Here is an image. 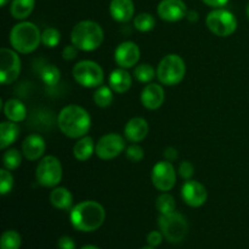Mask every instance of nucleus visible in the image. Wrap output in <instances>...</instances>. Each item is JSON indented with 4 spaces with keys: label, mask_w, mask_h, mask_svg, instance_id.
<instances>
[{
    "label": "nucleus",
    "mask_w": 249,
    "mask_h": 249,
    "mask_svg": "<svg viewBox=\"0 0 249 249\" xmlns=\"http://www.w3.org/2000/svg\"><path fill=\"white\" fill-rule=\"evenodd\" d=\"M57 124L63 135L71 139H80L89 133L91 118L84 107L68 105L58 113Z\"/></svg>",
    "instance_id": "obj_1"
},
{
    "label": "nucleus",
    "mask_w": 249,
    "mask_h": 249,
    "mask_svg": "<svg viewBox=\"0 0 249 249\" xmlns=\"http://www.w3.org/2000/svg\"><path fill=\"white\" fill-rule=\"evenodd\" d=\"M70 219L75 230L82 232H92L102 226L106 219V212L99 202L83 201L73 207Z\"/></svg>",
    "instance_id": "obj_2"
},
{
    "label": "nucleus",
    "mask_w": 249,
    "mask_h": 249,
    "mask_svg": "<svg viewBox=\"0 0 249 249\" xmlns=\"http://www.w3.org/2000/svg\"><path fill=\"white\" fill-rule=\"evenodd\" d=\"M104 29L97 22L84 19L73 27L71 32V41L79 51L90 53L104 43Z\"/></svg>",
    "instance_id": "obj_3"
},
{
    "label": "nucleus",
    "mask_w": 249,
    "mask_h": 249,
    "mask_svg": "<svg viewBox=\"0 0 249 249\" xmlns=\"http://www.w3.org/2000/svg\"><path fill=\"white\" fill-rule=\"evenodd\" d=\"M12 49L19 53H31L41 43V33L38 27L28 21L19 22L12 27L9 36Z\"/></svg>",
    "instance_id": "obj_4"
},
{
    "label": "nucleus",
    "mask_w": 249,
    "mask_h": 249,
    "mask_svg": "<svg viewBox=\"0 0 249 249\" xmlns=\"http://www.w3.org/2000/svg\"><path fill=\"white\" fill-rule=\"evenodd\" d=\"M186 74V65L181 56L169 53L158 63L157 78L160 84L173 87L182 82Z\"/></svg>",
    "instance_id": "obj_5"
},
{
    "label": "nucleus",
    "mask_w": 249,
    "mask_h": 249,
    "mask_svg": "<svg viewBox=\"0 0 249 249\" xmlns=\"http://www.w3.org/2000/svg\"><path fill=\"white\" fill-rule=\"evenodd\" d=\"M160 232L170 243H179L186 237L189 232V224L185 216L178 212L169 214H160L158 219Z\"/></svg>",
    "instance_id": "obj_6"
},
{
    "label": "nucleus",
    "mask_w": 249,
    "mask_h": 249,
    "mask_svg": "<svg viewBox=\"0 0 249 249\" xmlns=\"http://www.w3.org/2000/svg\"><path fill=\"white\" fill-rule=\"evenodd\" d=\"M75 82L83 88H99L104 84L105 73L101 66L91 60H83L75 63L72 71Z\"/></svg>",
    "instance_id": "obj_7"
},
{
    "label": "nucleus",
    "mask_w": 249,
    "mask_h": 249,
    "mask_svg": "<svg viewBox=\"0 0 249 249\" xmlns=\"http://www.w3.org/2000/svg\"><path fill=\"white\" fill-rule=\"evenodd\" d=\"M62 165L55 156H45L38 163L36 169V180L40 186L53 189L62 180Z\"/></svg>",
    "instance_id": "obj_8"
},
{
    "label": "nucleus",
    "mask_w": 249,
    "mask_h": 249,
    "mask_svg": "<svg viewBox=\"0 0 249 249\" xmlns=\"http://www.w3.org/2000/svg\"><path fill=\"white\" fill-rule=\"evenodd\" d=\"M207 27L218 36H230L237 29V19L235 15L225 9H214L206 18Z\"/></svg>",
    "instance_id": "obj_9"
},
{
    "label": "nucleus",
    "mask_w": 249,
    "mask_h": 249,
    "mask_svg": "<svg viewBox=\"0 0 249 249\" xmlns=\"http://www.w3.org/2000/svg\"><path fill=\"white\" fill-rule=\"evenodd\" d=\"M21 73V58L16 50L9 48L0 49V82L12 84Z\"/></svg>",
    "instance_id": "obj_10"
},
{
    "label": "nucleus",
    "mask_w": 249,
    "mask_h": 249,
    "mask_svg": "<svg viewBox=\"0 0 249 249\" xmlns=\"http://www.w3.org/2000/svg\"><path fill=\"white\" fill-rule=\"evenodd\" d=\"M152 184L158 191L168 192L175 186L177 182V173L174 165L169 160H160L156 163L151 173Z\"/></svg>",
    "instance_id": "obj_11"
},
{
    "label": "nucleus",
    "mask_w": 249,
    "mask_h": 249,
    "mask_svg": "<svg viewBox=\"0 0 249 249\" xmlns=\"http://www.w3.org/2000/svg\"><path fill=\"white\" fill-rule=\"evenodd\" d=\"M124 150H125V139L119 134L109 133L97 141L95 153L100 160H109L118 157Z\"/></svg>",
    "instance_id": "obj_12"
},
{
    "label": "nucleus",
    "mask_w": 249,
    "mask_h": 249,
    "mask_svg": "<svg viewBox=\"0 0 249 249\" xmlns=\"http://www.w3.org/2000/svg\"><path fill=\"white\" fill-rule=\"evenodd\" d=\"M181 197L187 206L192 208L202 207L207 202V190L196 180H186L181 187Z\"/></svg>",
    "instance_id": "obj_13"
},
{
    "label": "nucleus",
    "mask_w": 249,
    "mask_h": 249,
    "mask_svg": "<svg viewBox=\"0 0 249 249\" xmlns=\"http://www.w3.org/2000/svg\"><path fill=\"white\" fill-rule=\"evenodd\" d=\"M140 48L134 41H123L114 51V61L121 68H131L140 60Z\"/></svg>",
    "instance_id": "obj_14"
},
{
    "label": "nucleus",
    "mask_w": 249,
    "mask_h": 249,
    "mask_svg": "<svg viewBox=\"0 0 249 249\" xmlns=\"http://www.w3.org/2000/svg\"><path fill=\"white\" fill-rule=\"evenodd\" d=\"M157 14L163 21L178 22L186 17L187 7L182 0H162L158 4Z\"/></svg>",
    "instance_id": "obj_15"
},
{
    "label": "nucleus",
    "mask_w": 249,
    "mask_h": 249,
    "mask_svg": "<svg viewBox=\"0 0 249 249\" xmlns=\"http://www.w3.org/2000/svg\"><path fill=\"white\" fill-rule=\"evenodd\" d=\"M165 100L164 89L162 85L155 84V83H150L146 85L141 92V104L143 107L151 111L158 109L163 105Z\"/></svg>",
    "instance_id": "obj_16"
},
{
    "label": "nucleus",
    "mask_w": 249,
    "mask_h": 249,
    "mask_svg": "<svg viewBox=\"0 0 249 249\" xmlns=\"http://www.w3.org/2000/svg\"><path fill=\"white\" fill-rule=\"evenodd\" d=\"M45 150V140L39 134H31L22 142V155L28 160H36L41 158Z\"/></svg>",
    "instance_id": "obj_17"
},
{
    "label": "nucleus",
    "mask_w": 249,
    "mask_h": 249,
    "mask_svg": "<svg viewBox=\"0 0 249 249\" xmlns=\"http://www.w3.org/2000/svg\"><path fill=\"white\" fill-rule=\"evenodd\" d=\"M148 130L150 128H148V123L145 118L134 117L124 126V136L130 142L138 143L145 140Z\"/></svg>",
    "instance_id": "obj_18"
},
{
    "label": "nucleus",
    "mask_w": 249,
    "mask_h": 249,
    "mask_svg": "<svg viewBox=\"0 0 249 249\" xmlns=\"http://www.w3.org/2000/svg\"><path fill=\"white\" fill-rule=\"evenodd\" d=\"M135 6L133 0H111L109 14L112 18L121 23L129 22L134 17Z\"/></svg>",
    "instance_id": "obj_19"
},
{
    "label": "nucleus",
    "mask_w": 249,
    "mask_h": 249,
    "mask_svg": "<svg viewBox=\"0 0 249 249\" xmlns=\"http://www.w3.org/2000/svg\"><path fill=\"white\" fill-rule=\"evenodd\" d=\"M133 84L131 75L125 68H117L112 71L108 77V87L117 94H124Z\"/></svg>",
    "instance_id": "obj_20"
},
{
    "label": "nucleus",
    "mask_w": 249,
    "mask_h": 249,
    "mask_svg": "<svg viewBox=\"0 0 249 249\" xmlns=\"http://www.w3.org/2000/svg\"><path fill=\"white\" fill-rule=\"evenodd\" d=\"M49 199L53 207L61 211H70L73 206V196L70 190L66 187H53V191L50 192Z\"/></svg>",
    "instance_id": "obj_21"
},
{
    "label": "nucleus",
    "mask_w": 249,
    "mask_h": 249,
    "mask_svg": "<svg viewBox=\"0 0 249 249\" xmlns=\"http://www.w3.org/2000/svg\"><path fill=\"white\" fill-rule=\"evenodd\" d=\"M19 126L15 122L7 121L0 124V150H6L18 139Z\"/></svg>",
    "instance_id": "obj_22"
},
{
    "label": "nucleus",
    "mask_w": 249,
    "mask_h": 249,
    "mask_svg": "<svg viewBox=\"0 0 249 249\" xmlns=\"http://www.w3.org/2000/svg\"><path fill=\"white\" fill-rule=\"evenodd\" d=\"M4 113L7 121L19 123L27 117V108L22 101L17 99H10L4 105Z\"/></svg>",
    "instance_id": "obj_23"
},
{
    "label": "nucleus",
    "mask_w": 249,
    "mask_h": 249,
    "mask_svg": "<svg viewBox=\"0 0 249 249\" xmlns=\"http://www.w3.org/2000/svg\"><path fill=\"white\" fill-rule=\"evenodd\" d=\"M95 150H96V143L94 142L92 138L85 135L75 142L74 147H73V155H74L75 160L85 162L94 155Z\"/></svg>",
    "instance_id": "obj_24"
},
{
    "label": "nucleus",
    "mask_w": 249,
    "mask_h": 249,
    "mask_svg": "<svg viewBox=\"0 0 249 249\" xmlns=\"http://www.w3.org/2000/svg\"><path fill=\"white\" fill-rule=\"evenodd\" d=\"M36 0H12L10 12L16 19H26L33 12Z\"/></svg>",
    "instance_id": "obj_25"
},
{
    "label": "nucleus",
    "mask_w": 249,
    "mask_h": 249,
    "mask_svg": "<svg viewBox=\"0 0 249 249\" xmlns=\"http://www.w3.org/2000/svg\"><path fill=\"white\" fill-rule=\"evenodd\" d=\"M92 99H94L96 106L101 107V108H107L113 102V90L107 85H101V87L96 88Z\"/></svg>",
    "instance_id": "obj_26"
},
{
    "label": "nucleus",
    "mask_w": 249,
    "mask_h": 249,
    "mask_svg": "<svg viewBox=\"0 0 249 249\" xmlns=\"http://www.w3.org/2000/svg\"><path fill=\"white\" fill-rule=\"evenodd\" d=\"M39 75H40V79L43 80V83L48 87H55L58 83L61 78V72L55 65H48L43 66L39 71Z\"/></svg>",
    "instance_id": "obj_27"
},
{
    "label": "nucleus",
    "mask_w": 249,
    "mask_h": 249,
    "mask_svg": "<svg viewBox=\"0 0 249 249\" xmlns=\"http://www.w3.org/2000/svg\"><path fill=\"white\" fill-rule=\"evenodd\" d=\"M134 27L139 32H151L156 27V18L150 12H141L134 17Z\"/></svg>",
    "instance_id": "obj_28"
},
{
    "label": "nucleus",
    "mask_w": 249,
    "mask_h": 249,
    "mask_svg": "<svg viewBox=\"0 0 249 249\" xmlns=\"http://www.w3.org/2000/svg\"><path fill=\"white\" fill-rule=\"evenodd\" d=\"M22 245V238L17 231L7 230L1 235L0 249H19Z\"/></svg>",
    "instance_id": "obj_29"
},
{
    "label": "nucleus",
    "mask_w": 249,
    "mask_h": 249,
    "mask_svg": "<svg viewBox=\"0 0 249 249\" xmlns=\"http://www.w3.org/2000/svg\"><path fill=\"white\" fill-rule=\"evenodd\" d=\"M175 199L168 192H163L156 199V208L160 214H169L172 212H175Z\"/></svg>",
    "instance_id": "obj_30"
},
{
    "label": "nucleus",
    "mask_w": 249,
    "mask_h": 249,
    "mask_svg": "<svg viewBox=\"0 0 249 249\" xmlns=\"http://www.w3.org/2000/svg\"><path fill=\"white\" fill-rule=\"evenodd\" d=\"M157 75V71L151 66L150 63H142V65L136 66L134 70V77L139 80L140 83H150L155 79Z\"/></svg>",
    "instance_id": "obj_31"
},
{
    "label": "nucleus",
    "mask_w": 249,
    "mask_h": 249,
    "mask_svg": "<svg viewBox=\"0 0 249 249\" xmlns=\"http://www.w3.org/2000/svg\"><path fill=\"white\" fill-rule=\"evenodd\" d=\"M22 156L16 148H9L2 156V165L7 170H15L21 165Z\"/></svg>",
    "instance_id": "obj_32"
},
{
    "label": "nucleus",
    "mask_w": 249,
    "mask_h": 249,
    "mask_svg": "<svg viewBox=\"0 0 249 249\" xmlns=\"http://www.w3.org/2000/svg\"><path fill=\"white\" fill-rule=\"evenodd\" d=\"M61 40V33L58 29L53 28V27H49V28L44 29L41 33V43L46 48H56Z\"/></svg>",
    "instance_id": "obj_33"
},
{
    "label": "nucleus",
    "mask_w": 249,
    "mask_h": 249,
    "mask_svg": "<svg viewBox=\"0 0 249 249\" xmlns=\"http://www.w3.org/2000/svg\"><path fill=\"white\" fill-rule=\"evenodd\" d=\"M10 172L11 170H7L5 168L0 169V194L2 196L10 194L14 187V177Z\"/></svg>",
    "instance_id": "obj_34"
},
{
    "label": "nucleus",
    "mask_w": 249,
    "mask_h": 249,
    "mask_svg": "<svg viewBox=\"0 0 249 249\" xmlns=\"http://www.w3.org/2000/svg\"><path fill=\"white\" fill-rule=\"evenodd\" d=\"M125 156L130 162L138 163L140 160H143V156H145V152H143V148L141 147L138 143H131L126 147L125 150Z\"/></svg>",
    "instance_id": "obj_35"
},
{
    "label": "nucleus",
    "mask_w": 249,
    "mask_h": 249,
    "mask_svg": "<svg viewBox=\"0 0 249 249\" xmlns=\"http://www.w3.org/2000/svg\"><path fill=\"white\" fill-rule=\"evenodd\" d=\"M181 179L184 180H191V178L195 174V167L190 160H182L179 165V170H178Z\"/></svg>",
    "instance_id": "obj_36"
},
{
    "label": "nucleus",
    "mask_w": 249,
    "mask_h": 249,
    "mask_svg": "<svg viewBox=\"0 0 249 249\" xmlns=\"http://www.w3.org/2000/svg\"><path fill=\"white\" fill-rule=\"evenodd\" d=\"M163 238H164V236H163V233L160 231H151L147 235L148 246H151L153 248L158 247V246L162 245Z\"/></svg>",
    "instance_id": "obj_37"
},
{
    "label": "nucleus",
    "mask_w": 249,
    "mask_h": 249,
    "mask_svg": "<svg viewBox=\"0 0 249 249\" xmlns=\"http://www.w3.org/2000/svg\"><path fill=\"white\" fill-rule=\"evenodd\" d=\"M78 51H79V50H78V49L75 48L73 44L65 46V48H63V50H62L63 60H66V61L74 60V58L78 56Z\"/></svg>",
    "instance_id": "obj_38"
},
{
    "label": "nucleus",
    "mask_w": 249,
    "mask_h": 249,
    "mask_svg": "<svg viewBox=\"0 0 249 249\" xmlns=\"http://www.w3.org/2000/svg\"><path fill=\"white\" fill-rule=\"evenodd\" d=\"M57 249H75V242L70 236H62L57 241Z\"/></svg>",
    "instance_id": "obj_39"
},
{
    "label": "nucleus",
    "mask_w": 249,
    "mask_h": 249,
    "mask_svg": "<svg viewBox=\"0 0 249 249\" xmlns=\"http://www.w3.org/2000/svg\"><path fill=\"white\" fill-rule=\"evenodd\" d=\"M163 156H164L165 160H169V162H174V160L178 158V150L175 147H172V146H169V147H167L164 150V153H163Z\"/></svg>",
    "instance_id": "obj_40"
},
{
    "label": "nucleus",
    "mask_w": 249,
    "mask_h": 249,
    "mask_svg": "<svg viewBox=\"0 0 249 249\" xmlns=\"http://www.w3.org/2000/svg\"><path fill=\"white\" fill-rule=\"evenodd\" d=\"M206 5L211 7H216V9H220V7L225 6L229 2V0H202Z\"/></svg>",
    "instance_id": "obj_41"
},
{
    "label": "nucleus",
    "mask_w": 249,
    "mask_h": 249,
    "mask_svg": "<svg viewBox=\"0 0 249 249\" xmlns=\"http://www.w3.org/2000/svg\"><path fill=\"white\" fill-rule=\"evenodd\" d=\"M186 18L189 19L190 22H197V21H198V18H199L198 12L195 11V10H191V11H187Z\"/></svg>",
    "instance_id": "obj_42"
},
{
    "label": "nucleus",
    "mask_w": 249,
    "mask_h": 249,
    "mask_svg": "<svg viewBox=\"0 0 249 249\" xmlns=\"http://www.w3.org/2000/svg\"><path fill=\"white\" fill-rule=\"evenodd\" d=\"M80 249H100V248H99V247H96V246L88 245V246H84V247H82Z\"/></svg>",
    "instance_id": "obj_43"
},
{
    "label": "nucleus",
    "mask_w": 249,
    "mask_h": 249,
    "mask_svg": "<svg viewBox=\"0 0 249 249\" xmlns=\"http://www.w3.org/2000/svg\"><path fill=\"white\" fill-rule=\"evenodd\" d=\"M9 1L10 0H0V5H1V6H5V5H6Z\"/></svg>",
    "instance_id": "obj_44"
},
{
    "label": "nucleus",
    "mask_w": 249,
    "mask_h": 249,
    "mask_svg": "<svg viewBox=\"0 0 249 249\" xmlns=\"http://www.w3.org/2000/svg\"><path fill=\"white\" fill-rule=\"evenodd\" d=\"M246 12H247V16H248V18H249V2H248V5H247V9H246Z\"/></svg>",
    "instance_id": "obj_45"
},
{
    "label": "nucleus",
    "mask_w": 249,
    "mask_h": 249,
    "mask_svg": "<svg viewBox=\"0 0 249 249\" xmlns=\"http://www.w3.org/2000/svg\"><path fill=\"white\" fill-rule=\"evenodd\" d=\"M141 249H155V248L151 247V246H147V247H143V248H141Z\"/></svg>",
    "instance_id": "obj_46"
}]
</instances>
